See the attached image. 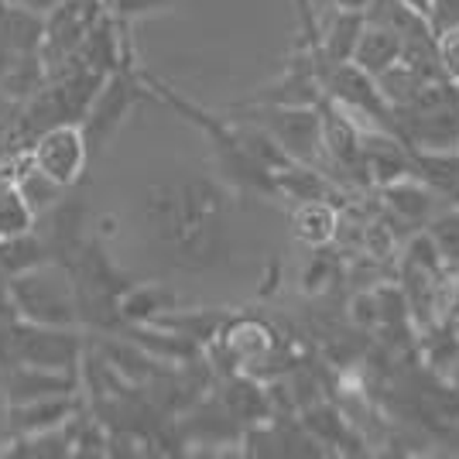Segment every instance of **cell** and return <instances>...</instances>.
Returning a JSON list of instances; mask_svg holds the SVG:
<instances>
[{
    "label": "cell",
    "instance_id": "obj_1",
    "mask_svg": "<svg viewBox=\"0 0 459 459\" xmlns=\"http://www.w3.org/2000/svg\"><path fill=\"white\" fill-rule=\"evenodd\" d=\"M144 233L158 257L175 271H210L223 264L233 237V199L212 175L178 172L144 189Z\"/></svg>",
    "mask_w": 459,
    "mask_h": 459
},
{
    "label": "cell",
    "instance_id": "obj_2",
    "mask_svg": "<svg viewBox=\"0 0 459 459\" xmlns=\"http://www.w3.org/2000/svg\"><path fill=\"white\" fill-rule=\"evenodd\" d=\"M141 79H144L148 93L158 96L165 107H172L182 120H189L192 127H199L206 134V141L212 144V154H216V169H220L227 186L240 192H257V195H278L274 192V175L250 154L244 131H240V124L233 117H216L210 110H203V107H195L186 96L175 93L169 82H161V79L144 73V69H141Z\"/></svg>",
    "mask_w": 459,
    "mask_h": 459
},
{
    "label": "cell",
    "instance_id": "obj_3",
    "mask_svg": "<svg viewBox=\"0 0 459 459\" xmlns=\"http://www.w3.org/2000/svg\"><path fill=\"white\" fill-rule=\"evenodd\" d=\"M7 291H11V306L18 312V319H24V323L62 325V329L79 325L73 274L58 261H45V264L11 274Z\"/></svg>",
    "mask_w": 459,
    "mask_h": 459
},
{
    "label": "cell",
    "instance_id": "obj_4",
    "mask_svg": "<svg viewBox=\"0 0 459 459\" xmlns=\"http://www.w3.org/2000/svg\"><path fill=\"white\" fill-rule=\"evenodd\" d=\"M148 86L141 79V69L131 62V52L124 56V62L117 65L110 76L100 82V90L93 93L90 107L79 117V131L86 137L90 158H100L107 152V144L117 137V131L124 127L127 114L134 110L141 100H148Z\"/></svg>",
    "mask_w": 459,
    "mask_h": 459
},
{
    "label": "cell",
    "instance_id": "obj_5",
    "mask_svg": "<svg viewBox=\"0 0 459 459\" xmlns=\"http://www.w3.org/2000/svg\"><path fill=\"white\" fill-rule=\"evenodd\" d=\"M240 114H244L240 120L261 127L291 161H306V165L325 169L323 131H319V110H316V103H308V107L247 103V107H240Z\"/></svg>",
    "mask_w": 459,
    "mask_h": 459
},
{
    "label": "cell",
    "instance_id": "obj_6",
    "mask_svg": "<svg viewBox=\"0 0 459 459\" xmlns=\"http://www.w3.org/2000/svg\"><path fill=\"white\" fill-rule=\"evenodd\" d=\"M319 86H323V93L329 96L333 103H340L360 127H384V131H394V134H398L391 100L384 96V90L377 86V79L370 76V73H364L360 65H353V62L323 65V69H319Z\"/></svg>",
    "mask_w": 459,
    "mask_h": 459
},
{
    "label": "cell",
    "instance_id": "obj_7",
    "mask_svg": "<svg viewBox=\"0 0 459 459\" xmlns=\"http://www.w3.org/2000/svg\"><path fill=\"white\" fill-rule=\"evenodd\" d=\"M86 360V340L79 325L62 329V325H39L18 319L11 329V353L7 367H48V370H79ZM4 367V370H7Z\"/></svg>",
    "mask_w": 459,
    "mask_h": 459
},
{
    "label": "cell",
    "instance_id": "obj_8",
    "mask_svg": "<svg viewBox=\"0 0 459 459\" xmlns=\"http://www.w3.org/2000/svg\"><path fill=\"white\" fill-rule=\"evenodd\" d=\"M90 161L93 158H90L86 137H82L76 120H62V124L39 131L31 141V154H28V165L62 189H73L86 175Z\"/></svg>",
    "mask_w": 459,
    "mask_h": 459
},
{
    "label": "cell",
    "instance_id": "obj_9",
    "mask_svg": "<svg viewBox=\"0 0 459 459\" xmlns=\"http://www.w3.org/2000/svg\"><path fill=\"white\" fill-rule=\"evenodd\" d=\"M449 203L442 199L436 189H429L421 178H402V182H391V186H381V210L384 216L394 223V227L408 230H425Z\"/></svg>",
    "mask_w": 459,
    "mask_h": 459
},
{
    "label": "cell",
    "instance_id": "obj_10",
    "mask_svg": "<svg viewBox=\"0 0 459 459\" xmlns=\"http://www.w3.org/2000/svg\"><path fill=\"white\" fill-rule=\"evenodd\" d=\"M360 154L370 175V186H391L415 175V154L394 131L384 127H360Z\"/></svg>",
    "mask_w": 459,
    "mask_h": 459
},
{
    "label": "cell",
    "instance_id": "obj_11",
    "mask_svg": "<svg viewBox=\"0 0 459 459\" xmlns=\"http://www.w3.org/2000/svg\"><path fill=\"white\" fill-rule=\"evenodd\" d=\"M0 384H4L7 404L52 398V394H76L82 387V367L79 370H48V367L14 364L0 370Z\"/></svg>",
    "mask_w": 459,
    "mask_h": 459
},
{
    "label": "cell",
    "instance_id": "obj_12",
    "mask_svg": "<svg viewBox=\"0 0 459 459\" xmlns=\"http://www.w3.org/2000/svg\"><path fill=\"white\" fill-rule=\"evenodd\" d=\"M404 48V35L402 31H394L391 24H384L377 18H367L364 11V28H360V35H357V45H353V56L350 62L353 65H360L364 73L377 79L384 69H391L398 56H402Z\"/></svg>",
    "mask_w": 459,
    "mask_h": 459
},
{
    "label": "cell",
    "instance_id": "obj_13",
    "mask_svg": "<svg viewBox=\"0 0 459 459\" xmlns=\"http://www.w3.org/2000/svg\"><path fill=\"white\" fill-rule=\"evenodd\" d=\"M79 391L76 394H52V398H35V402L7 404V421L14 436H31V432H45V429H58L76 415Z\"/></svg>",
    "mask_w": 459,
    "mask_h": 459
},
{
    "label": "cell",
    "instance_id": "obj_14",
    "mask_svg": "<svg viewBox=\"0 0 459 459\" xmlns=\"http://www.w3.org/2000/svg\"><path fill=\"white\" fill-rule=\"evenodd\" d=\"M340 210L329 199H306L295 203L291 210V233L295 240H302L306 247H325L340 237Z\"/></svg>",
    "mask_w": 459,
    "mask_h": 459
},
{
    "label": "cell",
    "instance_id": "obj_15",
    "mask_svg": "<svg viewBox=\"0 0 459 459\" xmlns=\"http://www.w3.org/2000/svg\"><path fill=\"white\" fill-rule=\"evenodd\" d=\"M175 306H178V299L165 285H137V281H131L127 291L120 295V302H117L120 329L124 325H152L165 312H172Z\"/></svg>",
    "mask_w": 459,
    "mask_h": 459
},
{
    "label": "cell",
    "instance_id": "obj_16",
    "mask_svg": "<svg viewBox=\"0 0 459 459\" xmlns=\"http://www.w3.org/2000/svg\"><path fill=\"white\" fill-rule=\"evenodd\" d=\"M360 28H364V11L340 7V11H336V18H333V24H329V31L319 35L316 69H323V65H336V62H350Z\"/></svg>",
    "mask_w": 459,
    "mask_h": 459
},
{
    "label": "cell",
    "instance_id": "obj_17",
    "mask_svg": "<svg viewBox=\"0 0 459 459\" xmlns=\"http://www.w3.org/2000/svg\"><path fill=\"white\" fill-rule=\"evenodd\" d=\"M52 261V254L45 247V240L39 237V230H28V233H14V237H4L0 240V271L11 278L18 271H28L35 264Z\"/></svg>",
    "mask_w": 459,
    "mask_h": 459
},
{
    "label": "cell",
    "instance_id": "obj_18",
    "mask_svg": "<svg viewBox=\"0 0 459 459\" xmlns=\"http://www.w3.org/2000/svg\"><path fill=\"white\" fill-rule=\"evenodd\" d=\"M28 230H35V210L24 199L14 175H4L0 178V240L14 233H28Z\"/></svg>",
    "mask_w": 459,
    "mask_h": 459
},
{
    "label": "cell",
    "instance_id": "obj_19",
    "mask_svg": "<svg viewBox=\"0 0 459 459\" xmlns=\"http://www.w3.org/2000/svg\"><path fill=\"white\" fill-rule=\"evenodd\" d=\"M425 233L432 237V244H436L439 257L446 261V268L459 271V206H446V210L425 227Z\"/></svg>",
    "mask_w": 459,
    "mask_h": 459
},
{
    "label": "cell",
    "instance_id": "obj_20",
    "mask_svg": "<svg viewBox=\"0 0 459 459\" xmlns=\"http://www.w3.org/2000/svg\"><path fill=\"white\" fill-rule=\"evenodd\" d=\"M103 11L114 21L127 24L134 18H148V14H158V11H169L175 0H100Z\"/></svg>",
    "mask_w": 459,
    "mask_h": 459
},
{
    "label": "cell",
    "instance_id": "obj_21",
    "mask_svg": "<svg viewBox=\"0 0 459 459\" xmlns=\"http://www.w3.org/2000/svg\"><path fill=\"white\" fill-rule=\"evenodd\" d=\"M329 281H336V261L329 257V250L312 247V261L302 271V288L312 291V295H319V291L329 288Z\"/></svg>",
    "mask_w": 459,
    "mask_h": 459
},
{
    "label": "cell",
    "instance_id": "obj_22",
    "mask_svg": "<svg viewBox=\"0 0 459 459\" xmlns=\"http://www.w3.org/2000/svg\"><path fill=\"white\" fill-rule=\"evenodd\" d=\"M436 62H439L442 79L459 86V28H446L436 35Z\"/></svg>",
    "mask_w": 459,
    "mask_h": 459
},
{
    "label": "cell",
    "instance_id": "obj_23",
    "mask_svg": "<svg viewBox=\"0 0 459 459\" xmlns=\"http://www.w3.org/2000/svg\"><path fill=\"white\" fill-rule=\"evenodd\" d=\"M432 31L439 35L446 28H459V0H436L432 4V14H429Z\"/></svg>",
    "mask_w": 459,
    "mask_h": 459
},
{
    "label": "cell",
    "instance_id": "obj_24",
    "mask_svg": "<svg viewBox=\"0 0 459 459\" xmlns=\"http://www.w3.org/2000/svg\"><path fill=\"white\" fill-rule=\"evenodd\" d=\"M56 4H58V0H11V7H21V11L39 14V18H45V14H48Z\"/></svg>",
    "mask_w": 459,
    "mask_h": 459
},
{
    "label": "cell",
    "instance_id": "obj_25",
    "mask_svg": "<svg viewBox=\"0 0 459 459\" xmlns=\"http://www.w3.org/2000/svg\"><path fill=\"white\" fill-rule=\"evenodd\" d=\"M398 4H404L408 11H415V14H421V18H429V14H432V4H436V0H398Z\"/></svg>",
    "mask_w": 459,
    "mask_h": 459
},
{
    "label": "cell",
    "instance_id": "obj_26",
    "mask_svg": "<svg viewBox=\"0 0 459 459\" xmlns=\"http://www.w3.org/2000/svg\"><path fill=\"white\" fill-rule=\"evenodd\" d=\"M456 206H459V199H456Z\"/></svg>",
    "mask_w": 459,
    "mask_h": 459
}]
</instances>
